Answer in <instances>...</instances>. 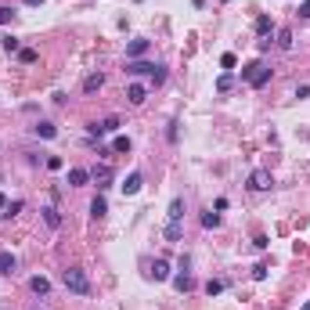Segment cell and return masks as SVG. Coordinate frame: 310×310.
Listing matches in <instances>:
<instances>
[{"label":"cell","instance_id":"6da1fadb","mask_svg":"<svg viewBox=\"0 0 310 310\" xmlns=\"http://www.w3.org/2000/svg\"><path fill=\"white\" fill-rule=\"evenodd\" d=\"M61 281H65L69 292H76V296H90V278H87V271L69 267V271H61Z\"/></svg>","mask_w":310,"mask_h":310},{"label":"cell","instance_id":"7a4b0ae2","mask_svg":"<svg viewBox=\"0 0 310 310\" xmlns=\"http://www.w3.org/2000/svg\"><path fill=\"white\" fill-rule=\"evenodd\" d=\"M242 79H245V83H249V87H267L271 83V69L267 65H263V61H249V65H242Z\"/></svg>","mask_w":310,"mask_h":310},{"label":"cell","instance_id":"3957f363","mask_svg":"<svg viewBox=\"0 0 310 310\" xmlns=\"http://www.w3.org/2000/svg\"><path fill=\"white\" fill-rule=\"evenodd\" d=\"M271 184H274L271 170H252V173H249V188H252V191H267Z\"/></svg>","mask_w":310,"mask_h":310},{"label":"cell","instance_id":"277c9868","mask_svg":"<svg viewBox=\"0 0 310 310\" xmlns=\"http://www.w3.org/2000/svg\"><path fill=\"white\" fill-rule=\"evenodd\" d=\"M116 130H119V119H116V116H108L101 123H90V134H94V137H105V134H116Z\"/></svg>","mask_w":310,"mask_h":310},{"label":"cell","instance_id":"5b68a950","mask_svg":"<svg viewBox=\"0 0 310 310\" xmlns=\"http://www.w3.org/2000/svg\"><path fill=\"white\" fill-rule=\"evenodd\" d=\"M148 47H152L148 40H130V47H126V61H137V58H144V54H148Z\"/></svg>","mask_w":310,"mask_h":310},{"label":"cell","instance_id":"8992f818","mask_svg":"<svg viewBox=\"0 0 310 310\" xmlns=\"http://www.w3.org/2000/svg\"><path fill=\"white\" fill-rule=\"evenodd\" d=\"M126 97H130V105H144L148 101V87L144 83H130L126 87Z\"/></svg>","mask_w":310,"mask_h":310},{"label":"cell","instance_id":"52a82bcc","mask_svg":"<svg viewBox=\"0 0 310 310\" xmlns=\"http://www.w3.org/2000/svg\"><path fill=\"white\" fill-rule=\"evenodd\" d=\"M15 271H18V260H15V252L0 249V274H7V278H11Z\"/></svg>","mask_w":310,"mask_h":310},{"label":"cell","instance_id":"ba28073f","mask_svg":"<svg viewBox=\"0 0 310 310\" xmlns=\"http://www.w3.org/2000/svg\"><path fill=\"white\" fill-rule=\"evenodd\" d=\"M33 134H36V137H43V141H51V137H58V126L47 123V119H40V123L33 126Z\"/></svg>","mask_w":310,"mask_h":310},{"label":"cell","instance_id":"9c48e42d","mask_svg":"<svg viewBox=\"0 0 310 310\" xmlns=\"http://www.w3.org/2000/svg\"><path fill=\"white\" fill-rule=\"evenodd\" d=\"M101 87H105V76H101V72H90V76L83 79V94H97Z\"/></svg>","mask_w":310,"mask_h":310},{"label":"cell","instance_id":"30bf717a","mask_svg":"<svg viewBox=\"0 0 310 310\" xmlns=\"http://www.w3.org/2000/svg\"><path fill=\"white\" fill-rule=\"evenodd\" d=\"M126 72H130V76H144V72H148V76H152V72H155V65H152V61H126Z\"/></svg>","mask_w":310,"mask_h":310},{"label":"cell","instance_id":"8fae6325","mask_svg":"<svg viewBox=\"0 0 310 310\" xmlns=\"http://www.w3.org/2000/svg\"><path fill=\"white\" fill-rule=\"evenodd\" d=\"M141 184H144V180H141V173H130V177H126L123 180V195H137V191H141Z\"/></svg>","mask_w":310,"mask_h":310},{"label":"cell","instance_id":"7c38bea8","mask_svg":"<svg viewBox=\"0 0 310 310\" xmlns=\"http://www.w3.org/2000/svg\"><path fill=\"white\" fill-rule=\"evenodd\" d=\"M87 180H90V173H87V170H79V166H72V170H69V188H83Z\"/></svg>","mask_w":310,"mask_h":310},{"label":"cell","instance_id":"4fadbf2b","mask_svg":"<svg viewBox=\"0 0 310 310\" xmlns=\"http://www.w3.org/2000/svg\"><path fill=\"white\" fill-rule=\"evenodd\" d=\"M90 177L97 180V188H108V180H112V166H108V162H105V166H97L94 173H90Z\"/></svg>","mask_w":310,"mask_h":310},{"label":"cell","instance_id":"5bb4252c","mask_svg":"<svg viewBox=\"0 0 310 310\" xmlns=\"http://www.w3.org/2000/svg\"><path fill=\"white\" fill-rule=\"evenodd\" d=\"M152 278H155V281H166V278H170V263H166V260H155V263H152Z\"/></svg>","mask_w":310,"mask_h":310},{"label":"cell","instance_id":"9a60e30c","mask_svg":"<svg viewBox=\"0 0 310 310\" xmlns=\"http://www.w3.org/2000/svg\"><path fill=\"white\" fill-rule=\"evenodd\" d=\"M29 289H33V292H36V296H47V292H51V281H47V278H43V274H36V278L29 281Z\"/></svg>","mask_w":310,"mask_h":310},{"label":"cell","instance_id":"2e32d148","mask_svg":"<svg viewBox=\"0 0 310 310\" xmlns=\"http://www.w3.org/2000/svg\"><path fill=\"white\" fill-rule=\"evenodd\" d=\"M105 213H108L105 195H94V202H90V216H105Z\"/></svg>","mask_w":310,"mask_h":310},{"label":"cell","instance_id":"e0dca14e","mask_svg":"<svg viewBox=\"0 0 310 310\" xmlns=\"http://www.w3.org/2000/svg\"><path fill=\"white\" fill-rule=\"evenodd\" d=\"M170 220H184V198H173V202H170Z\"/></svg>","mask_w":310,"mask_h":310},{"label":"cell","instance_id":"ac0fdd59","mask_svg":"<svg viewBox=\"0 0 310 310\" xmlns=\"http://www.w3.org/2000/svg\"><path fill=\"white\" fill-rule=\"evenodd\" d=\"M180 234H184L180 231V220H170L166 224V242H180Z\"/></svg>","mask_w":310,"mask_h":310},{"label":"cell","instance_id":"d6986e66","mask_svg":"<svg viewBox=\"0 0 310 310\" xmlns=\"http://www.w3.org/2000/svg\"><path fill=\"white\" fill-rule=\"evenodd\" d=\"M36 58H40V54H36L33 47H22V51H18V61H22V65H36Z\"/></svg>","mask_w":310,"mask_h":310},{"label":"cell","instance_id":"ffe728a7","mask_svg":"<svg viewBox=\"0 0 310 310\" xmlns=\"http://www.w3.org/2000/svg\"><path fill=\"white\" fill-rule=\"evenodd\" d=\"M173 285H177L180 292H191V289H195V281H191V274H177V278H173Z\"/></svg>","mask_w":310,"mask_h":310},{"label":"cell","instance_id":"44dd1931","mask_svg":"<svg viewBox=\"0 0 310 310\" xmlns=\"http://www.w3.org/2000/svg\"><path fill=\"white\" fill-rule=\"evenodd\" d=\"M43 220H47V227H61V213H58V209H43Z\"/></svg>","mask_w":310,"mask_h":310},{"label":"cell","instance_id":"7402d4cb","mask_svg":"<svg viewBox=\"0 0 310 310\" xmlns=\"http://www.w3.org/2000/svg\"><path fill=\"white\" fill-rule=\"evenodd\" d=\"M0 47H4L7 54H18V51H22V47H18V40H15V36H0Z\"/></svg>","mask_w":310,"mask_h":310},{"label":"cell","instance_id":"603a6c76","mask_svg":"<svg viewBox=\"0 0 310 310\" xmlns=\"http://www.w3.org/2000/svg\"><path fill=\"white\" fill-rule=\"evenodd\" d=\"M22 206H25L22 198H15V202H7V206H4V216H7V220H11V216H18V213H22Z\"/></svg>","mask_w":310,"mask_h":310},{"label":"cell","instance_id":"cb8c5ba5","mask_svg":"<svg viewBox=\"0 0 310 310\" xmlns=\"http://www.w3.org/2000/svg\"><path fill=\"white\" fill-rule=\"evenodd\" d=\"M231 87H234V76H231V72H224V76L216 79V90H220V94H227Z\"/></svg>","mask_w":310,"mask_h":310},{"label":"cell","instance_id":"d4e9b609","mask_svg":"<svg viewBox=\"0 0 310 310\" xmlns=\"http://www.w3.org/2000/svg\"><path fill=\"white\" fill-rule=\"evenodd\" d=\"M206 292H209V296H220V292H224V281H220V278H209V281H206Z\"/></svg>","mask_w":310,"mask_h":310},{"label":"cell","instance_id":"484cf974","mask_svg":"<svg viewBox=\"0 0 310 310\" xmlns=\"http://www.w3.org/2000/svg\"><path fill=\"white\" fill-rule=\"evenodd\" d=\"M256 33H260V36H271V18H267V15L256 18Z\"/></svg>","mask_w":310,"mask_h":310},{"label":"cell","instance_id":"4316f807","mask_svg":"<svg viewBox=\"0 0 310 310\" xmlns=\"http://www.w3.org/2000/svg\"><path fill=\"white\" fill-rule=\"evenodd\" d=\"M278 47H285V51L292 47V29H281L278 33Z\"/></svg>","mask_w":310,"mask_h":310},{"label":"cell","instance_id":"83f0119b","mask_svg":"<svg viewBox=\"0 0 310 310\" xmlns=\"http://www.w3.org/2000/svg\"><path fill=\"white\" fill-rule=\"evenodd\" d=\"M112 152H119V155L130 152V137H116V141H112Z\"/></svg>","mask_w":310,"mask_h":310},{"label":"cell","instance_id":"f1b7e54d","mask_svg":"<svg viewBox=\"0 0 310 310\" xmlns=\"http://www.w3.org/2000/svg\"><path fill=\"white\" fill-rule=\"evenodd\" d=\"M202 227H220V213H202Z\"/></svg>","mask_w":310,"mask_h":310},{"label":"cell","instance_id":"f546056e","mask_svg":"<svg viewBox=\"0 0 310 310\" xmlns=\"http://www.w3.org/2000/svg\"><path fill=\"white\" fill-rule=\"evenodd\" d=\"M61 166H65V159H61V155H47V170H54V173H58Z\"/></svg>","mask_w":310,"mask_h":310},{"label":"cell","instance_id":"4dcf8cb0","mask_svg":"<svg viewBox=\"0 0 310 310\" xmlns=\"http://www.w3.org/2000/svg\"><path fill=\"white\" fill-rule=\"evenodd\" d=\"M162 79H166V69H162V65H155V72H152V83H155V87H159V83H162Z\"/></svg>","mask_w":310,"mask_h":310},{"label":"cell","instance_id":"1f68e13d","mask_svg":"<svg viewBox=\"0 0 310 310\" xmlns=\"http://www.w3.org/2000/svg\"><path fill=\"white\" fill-rule=\"evenodd\" d=\"M252 278H256V281L267 278V263H256V267H252Z\"/></svg>","mask_w":310,"mask_h":310},{"label":"cell","instance_id":"d6a6232c","mask_svg":"<svg viewBox=\"0 0 310 310\" xmlns=\"http://www.w3.org/2000/svg\"><path fill=\"white\" fill-rule=\"evenodd\" d=\"M11 18H15V11H11V7H0V25H7Z\"/></svg>","mask_w":310,"mask_h":310},{"label":"cell","instance_id":"836d02e7","mask_svg":"<svg viewBox=\"0 0 310 310\" xmlns=\"http://www.w3.org/2000/svg\"><path fill=\"white\" fill-rule=\"evenodd\" d=\"M220 65H224V69H234V65H238V58H234V54H224Z\"/></svg>","mask_w":310,"mask_h":310},{"label":"cell","instance_id":"e575fe53","mask_svg":"<svg viewBox=\"0 0 310 310\" xmlns=\"http://www.w3.org/2000/svg\"><path fill=\"white\" fill-rule=\"evenodd\" d=\"M252 245H256V249H267L271 238H267V234H256V238H252Z\"/></svg>","mask_w":310,"mask_h":310},{"label":"cell","instance_id":"d590c367","mask_svg":"<svg viewBox=\"0 0 310 310\" xmlns=\"http://www.w3.org/2000/svg\"><path fill=\"white\" fill-rule=\"evenodd\" d=\"M299 18H310V0H303V4H299Z\"/></svg>","mask_w":310,"mask_h":310},{"label":"cell","instance_id":"8d00e7d4","mask_svg":"<svg viewBox=\"0 0 310 310\" xmlns=\"http://www.w3.org/2000/svg\"><path fill=\"white\" fill-rule=\"evenodd\" d=\"M25 4H29V7H40V4H43V0H25Z\"/></svg>","mask_w":310,"mask_h":310},{"label":"cell","instance_id":"74e56055","mask_svg":"<svg viewBox=\"0 0 310 310\" xmlns=\"http://www.w3.org/2000/svg\"><path fill=\"white\" fill-rule=\"evenodd\" d=\"M7 206V198H4V191H0V209H4Z\"/></svg>","mask_w":310,"mask_h":310},{"label":"cell","instance_id":"f35d334b","mask_svg":"<svg viewBox=\"0 0 310 310\" xmlns=\"http://www.w3.org/2000/svg\"><path fill=\"white\" fill-rule=\"evenodd\" d=\"M299 310H310V303H303V307H299Z\"/></svg>","mask_w":310,"mask_h":310},{"label":"cell","instance_id":"ab89813d","mask_svg":"<svg viewBox=\"0 0 310 310\" xmlns=\"http://www.w3.org/2000/svg\"><path fill=\"white\" fill-rule=\"evenodd\" d=\"M220 4H227V0H220Z\"/></svg>","mask_w":310,"mask_h":310}]
</instances>
